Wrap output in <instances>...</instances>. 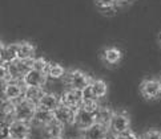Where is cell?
I'll return each instance as SVG.
<instances>
[{"instance_id":"obj_10","label":"cell","mask_w":161,"mask_h":139,"mask_svg":"<svg viewBox=\"0 0 161 139\" xmlns=\"http://www.w3.org/2000/svg\"><path fill=\"white\" fill-rule=\"evenodd\" d=\"M96 123V114H92L89 111H85L84 109H77L76 110V118H75V127L80 131L88 130L91 126Z\"/></svg>"},{"instance_id":"obj_23","label":"cell","mask_w":161,"mask_h":139,"mask_svg":"<svg viewBox=\"0 0 161 139\" xmlns=\"http://www.w3.org/2000/svg\"><path fill=\"white\" fill-rule=\"evenodd\" d=\"M45 94L44 88H39V86H25V91H24V98L30 100L32 102L37 103L42 97Z\"/></svg>"},{"instance_id":"obj_9","label":"cell","mask_w":161,"mask_h":139,"mask_svg":"<svg viewBox=\"0 0 161 139\" xmlns=\"http://www.w3.org/2000/svg\"><path fill=\"white\" fill-rule=\"evenodd\" d=\"M24 91L25 85L21 81H12V82L3 86V98L18 102L21 98H24Z\"/></svg>"},{"instance_id":"obj_35","label":"cell","mask_w":161,"mask_h":139,"mask_svg":"<svg viewBox=\"0 0 161 139\" xmlns=\"http://www.w3.org/2000/svg\"><path fill=\"white\" fill-rule=\"evenodd\" d=\"M160 82H161V78H160Z\"/></svg>"},{"instance_id":"obj_3","label":"cell","mask_w":161,"mask_h":139,"mask_svg":"<svg viewBox=\"0 0 161 139\" xmlns=\"http://www.w3.org/2000/svg\"><path fill=\"white\" fill-rule=\"evenodd\" d=\"M37 110V103L32 102L27 98H21L20 101L16 102V111H15V119L24 121V122H32L35 113Z\"/></svg>"},{"instance_id":"obj_21","label":"cell","mask_w":161,"mask_h":139,"mask_svg":"<svg viewBox=\"0 0 161 139\" xmlns=\"http://www.w3.org/2000/svg\"><path fill=\"white\" fill-rule=\"evenodd\" d=\"M45 73H47L48 78H51V80H60V78L65 77L67 70H65V68L61 64L49 61L47 69H45Z\"/></svg>"},{"instance_id":"obj_2","label":"cell","mask_w":161,"mask_h":139,"mask_svg":"<svg viewBox=\"0 0 161 139\" xmlns=\"http://www.w3.org/2000/svg\"><path fill=\"white\" fill-rule=\"evenodd\" d=\"M33 61H35V59L16 60L9 64H5L12 81H23V78L25 77V74L33 69Z\"/></svg>"},{"instance_id":"obj_11","label":"cell","mask_w":161,"mask_h":139,"mask_svg":"<svg viewBox=\"0 0 161 139\" xmlns=\"http://www.w3.org/2000/svg\"><path fill=\"white\" fill-rule=\"evenodd\" d=\"M53 115L57 122L63 123L64 126H73L75 118H76V110H73L65 105H60L53 111Z\"/></svg>"},{"instance_id":"obj_33","label":"cell","mask_w":161,"mask_h":139,"mask_svg":"<svg viewBox=\"0 0 161 139\" xmlns=\"http://www.w3.org/2000/svg\"><path fill=\"white\" fill-rule=\"evenodd\" d=\"M56 139H65V138H63V136H61V138H56Z\"/></svg>"},{"instance_id":"obj_7","label":"cell","mask_w":161,"mask_h":139,"mask_svg":"<svg viewBox=\"0 0 161 139\" xmlns=\"http://www.w3.org/2000/svg\"><path fill=\"white\" fill-rule=\"evenodd\" d=\"M108 93V84L104 80L96 78L92 80L91 85L88 86L85 90H83L84 94V100L85 98H92V100H101L104 98Z\"/></svg>"},{"instance_id":"obj_24","label":"cell","mask_w":161,"mask_h":139,"mask_svg":"<svg viewBox=\"0 0 161 139\" xmlns=\"http://www.w3.org/2000/svg\"><path fill=\"white\" fill-rule=\"evenodd\" d=\"M100 100H92V98H85L83 105H81V109H84L85 111H89L92 114H96L99 111V109L101 107L100 105Z\"/></svg>"},{"instance_id":"obj_16","label":"cell","mask_w":161,"mask_h":139,"mask_svg":"<svg viewBox=\"0 0 161 139\" xmlns=\"http://www.w3.org/2000/svg\"><path fill=\"white\" fill-rule=\"evenodd\" d=\"M65 126L57 122L56 119H53L51 123H48L47 126L42 129L43 131V136L45 139H56V138H61L63 136V132H64Z\"/></svg>"},{"instance_id":"obj_32","label":"cell","mask_w":161,"mask_h":139,"mask_svg":"<svg viewBox=\"0 0 161 139\" xmlns=\"http://www.w3.org/2000/svg\"><path fill=\"white\" fill-rule=\"evenodd\" d=\"M72 139H84L83 136H79V138H72Z\"/></svg>"},{"instance_id":"obj_28","label":"cell","mask_w":161,"mask_h":139,"mask_svg":"<svg viewBox=\"0 0 161 139\" xmlns=\"http://www.w3.org/2000/svg\"><path fill=\"white\" fill-rule=\"evenodd\" d=\"M117 139H141V136L137 135L135 131L128 130V131H125V132H121V134H119V135H117Z\"/></svg>"},{"instance_id":"obj_25","label":"cell","mask_w":161,"mask_h":139,"mask_svg":"<svg viewBox=\"0 0 161 139\" xmlns=\"http://www.w3.org/2000/svg\"><path fill=\"white\" fill-rule=\"evenodd\" d=\"M49 61L45 60L44 57H35V61H33V69L35 70H40V72H45V69H47Z\"/></svg>"},{"instance_id":"obj_19","label":"cell","mask_w":161,"mask_h":139,"mask_svg":"<svg viewBox=\"0 0 161 139\" xmlns=\"http://www.w3.org/2000/svg\"><path fill=\"white\" fill-rule=\"evenodd\" d=\"M15 111H16V102L2 98V122L9 123L11 121H14Z\"/></svg>"},{"instance_id":"obj_4","label":"cell","mask_w":161,"mask_h":139,"mask_svg":"<svg viewBox=\"0 0 161 139\" xmlns=\"http://www.w3.org/2000/svg\"><path fill=\"white\" fill-rule=\"evenodd\" d=\"M128 130H130V117L128 111H125V110L114 111L111 125H109V131L114 135H119Z\"/></svg>"},{"instance_id":"obj_12","label":"cell","mask_w":161,"mask_h":139,"mask_svg":"<svg viewBox=\"0 0 161 139\" xmlns=\"http://www.w3.org/2000/svg\"><path fill=\"white\" fill-rule=\"evenodd\" d=\"M47 81H48L47 73L32 69L31 72H28L25 74V77L23 78L21 82L25 86H39V88H44V85L47 84Z\"/></svg>"},{"instance_id":"obj_13","label":"cell","mask_w":161,"mask_h":139,"mask_svg":"<svg viewBox=\"0 0 161 139\" xmlns=\"http://www.w3.org/2000/svg\"><path fill=\"white\" fill-rule=\"evenodd\" d=\"M60 105H61L60 95H57L56 93H49V91H45V94L42 97V100L37 102V107L49 110V111H55Z\"/></svg>"},{"instance_id":"obj_27","label":"cell","mask_w":161,"mask_h":139,"mask_svg":"<svg viewBox=\"0 0 161 139\" xmlns=\"http://www.w3.org/2000/svg\"><path fill=\"white\" fill-rule=\"evenodd\" d=\"M141 139H161V131L156 129H151L144 132Z\"/></svg>"},{"instance_id":"obj_14","label":"cell","mask_w":161,"mask_h":139,"mask_svg":"<svg viewBox=\"0 0 161 139\" xmlns=\"http://www.w3.org/2000/svg\"><path fill=\"white\" fill-rule=\"evenodd\" d=\"M111 134L109 127L100 125V123H95L93 126H91L88 130L83 131V138L84 139H107V136Z\"/></svg>"},{"instance_id":"obj_29","label":"cell","mask_w":161,"mask_h":139,"mask_svg":"<svg viewBox=\"0 0 161 139\" xmlns=\"http://www.w3.org/2000/svg\"><path fill=\"white\" fill-rule=\"evenodd\" d=\"M107 139H117V135H114V134H112V132H111V134L107 136Z\"/></svg>"},{"instance_id":"obj_26","label":"cell","mask_w":161,"mask_h":139,"mask_svg":"<svg viewBox=\"0 0 161 139\" xmlns=\"http://www.w3.org/2000/svg\"><path fill=\"white\" fill-rule=\"evenodd\" d=\"M116 0H96V5L101 9H112L116 7Z\"/></svg>"},{"instance_id":"obj_17","label":"cell","mask_w":161,"mask_h":139,"mask_svg":"<svg viewBox=\"0 0 161 139\" xmlns=\"http://www.w3.org/2000/svg\"><path fill=\"white\" fill-rule=\"evenodd\" d=\"M18 59V43L4 44L2 43V64H9Z\"/></svg>"},{"instance_id":"obj_36","label":"cell","mask_w":161,"mask_h":139,"mask_svg":"<svg viewBox=\"0 0 161 139\" xmlns=\"http://www.w3.org/2000/svg\"><path fill=\"white\" fill-rule=\"evenodd\" d=\"M7 139H11V138H7Z\"/></svg>"},{"instance_id":"obj_5","label":"cell","mask_w":161,"mask_h":139,"mask_svg":"<svg viewBox=\"0 0 161 139\" xmlns=\"http://www.w3.org/2000/svg\"><path fill=\"white\" fill-rule=\"evenodd\" d=\"M8 130L11 139H27L31 136L32 125L30 122H24V121L14 119L8 123Z\"/></svg>"},{"instance_id":"obj_18","label":"cell","mask_w":161,"mask_h":139,"mask_svg":"<svg viewBox=\"0 0 161 139\" xmlns=\"http://www.w3.org/2000/svg\"><path fill=\"white\" fill-rule=\"evenodd\" d=\"M36 46L30 41H19L18 43V59L19 60H30L35 59Z\"/></svg>"},{"instance_id":"obj_22","label":"cell","mask_w":161,"mask_h":139,"mask_svg":"<svg viewBox=\"0 0 161 139\" xmlns=\"http://www.w3.org/2000/svg\"><path fill=\"white\" fill-rule=\"evenodd\" d=\"M113 114H114V111L109 106H103L101 105L99 111L96 113V123H100V125H104V126L109 127L111 121L113 118Z\"/></svg>"},{"instance_id":"obj_6","label":"cell","mask_w":161,"mask_h":139,"mask_svg":"<svg viewBox=\"0 0 161 139\" xmlns=\"http://www.w3.org/2000/svg\"><path fill=\"white\" fill-rule=\"evenodd\" d=\"M140 93L145 100H157L161 97V82L156 78H147L140 85Z\"/></svg>"},{"instance_id":"obj_34","label":"cell","mask_w":161,"mask_h":139,"mask_svg":"<svg viewBox=\"0 0 161 139\" xmlns=\"http://www.w3.org/2000/svg\"><path fill=\"white\" fill-rule=\"evenodd\" d=\"M27 139H33V138H31V136H30V138H27Z\"/></svg>"},{"instance_id":"obj_30","label":"cell","mask_w":161,"mask_h":139,"mask_svg":"<svg viewBox=\"0 0 161 139\" xmlns=\"http://www.w3.org/2000/svg\"><path fill=\"white\" fill-rule=\"evenodd\" d=\"M117 3H126V2H129V0H116Z\"/></svg>"},{"instance_id":"obj_8","label":"cell","mask_w":161,"mask_h":139,"mask_svg":"<svg viewBox=\"0 0 161 139\" xmlns=\"http://www.w3.org/2000/svg\"><path fill=\"white\" fill-rule=\"evenodd\" d=\"M61 98V105H65L68 107H71L73 110H77L81 107L84 102V94L81 90L76 89H67L63 91V94L60 95Z\"/></svg>"},{"instance_id":"obj_1","label":"cell","mask_w":161,"mask_h":139,"mask_svg":"<svg viewBox=\"0 0 161 139\" xmlns=\"http://www.w3.org/2000/svg\"><path fill=\"white\" fill-rule=\"evenodd\" d=\"M63 80H64V84L68 86V89H76L83 91L91 85L93 78L80 69H69V70H67L65 77Z\"/></svg>"},{"instance_id":"obj_20","label":"cell","mask_w":161,"mask_h":139,"mask_svg":"<svg viewBox=\"0 0 161 139\" xmlns=\"http://www.w3.org/2000/svg\"><path fill=\"white\" fill-rule=\"evenodd\" d=\"M103 60H104L108 65H116L121 61L123 59V52L119 48H114V46H109V48L104 49L103 52Z\"/></svg>"},{"instance_id":"obj_15","label":"cell","mask_w":161,"mask_h":139,"mask_svg":"<svg viewBox=\"0 0 161 139\" xmlns=\"http://www.w3.org/2000/svg\"><path fill=\"white\" fill-rule=\"evenodd\" d=\"M55 119V115L53 111H49V110H45L42 107H37L36 113H35V117H33L31 125L32 126H36L39 129H44L48 123H51L52 121Z\"/></svg>"},{"instance_id":"obj_31","label":"cell","mask_w":161,"mask_h":139,"mask_svg":"<svg viewBox=\"0 0 161 139\" xmlns=\"http://www.w3.org/2000/svg\"><path fill=\"white\" fill-rule=\"evenodd\" d=\"M158 44H160V46H161V33L158 34Z\"/></svg>"}]
</instances>
